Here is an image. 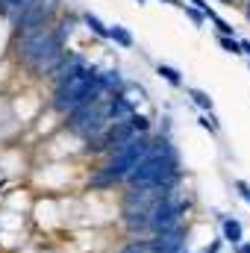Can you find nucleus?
<instances>
[{
	"label": "nucleus",
	"instance_id": "nucleus-7",
	"mask_svg": "<svg viewBox=\"0 0 250 253\" xmlns=\"http://www.w3.org/2000/svg\"><path fill=\"white\" fill-rule=\"evenodd\" d=\"M200 126L209 129V132H218V118H215L212 112H203V115H200Z\"/></svg>",
	"mask_w": 250,
	"mask_h": 253
},
{
	"label": "nucleus",
	"instance_id": "nucleus-2",
	"mask_svg": "<svg viewBox=\"0 0 250 253\" xmlns=\"http://www.w3.org/2000/svg\"><path fill=\"white\" fill-rule=\"evenodd\" d=\"M224 245L236 248L245 242V221L236 218V215H221V236H218Z\"/></svg>",
	"mask_w": 250,
	"mask_h": 253
},
{
	"label": "nucleus",
	"instance_id": "nucleus-11",
	"mask_svg": "<svg viewBox=\"0 0 250 253\" xmlns=\"http://www.w3.org/2000/svg\"><path fill=\"white\" fill-rule=\"evenodd\" d=\"M236 253H250V239H245L242 245H236Z\"/></svg>",
	"mask_w": 250,
	"mask_h": 253
},
{
	"label": "nucleus",
	"instance_id": "nucleus-1",
	"mask_svg": "<svg viewBox=\"0 0 250 253\" xmlns=\"http://www.w3.org/2000/svg\"><path fill=\"white\" fill-rule=\"evenodd\" d=\"M188 233H191V227L183 224V227H177V230H171V233H156V236H150V239H147L150 253H183L188 248Z\"/></svg>",
	"mask_w": 250,
	"mask_h": 253
},
{
	"label": "nucleus",
	"instance_id": "nucleus-8",
	"mask_svg": "<svg viewBox=\"0 0 250 253\" xmlns=\"http://www.w3.org/2000/svg\"><path fill=\"white\" fill-rule=\"evenodd\" d=\"M233 186H236V191H239V197L250 206V183H248V180H236Z\"/></svg>",
	"mask_w": 250,
	"mask_h": 253
},
{
	"label": "nucleus",
	"instance_id": "nucleus-3",
	"mask_svg": "<svg viewBox=\"0 0 250 253\" xmlns=\"http://www.w3.org/2000/svg\"><path fill=\"white\" fill-rule=\"evenodd\" d=\"M156 74H159L165 83H171L174 88H180V85H183V77H180V71H177V68H171V65H159V68H156Z\"/></svg>",
	"mask_w": 250,
	"mask_h": 253
},
{
	"label": "nucleus",
	"instance_id": "nucleus-9",
	"mask_svg": "<svg viewBox=\"0 0 250 253\" xmlns=\"http://www.w3.org/2000/svg\"><path fill=\"white\" fill-rule=\"evenodd\" d=\"M218 42H221V47H227V50H230V53H236V56H239V53H242V44H239V42H236V39H227V36H221V39H218Z\"/></svg>",
	"mask_w": 250,
	"mask_h": 253
},
{
	"label": "nucleus",
	"instance_id": "nucleus-12",
	"mask_svg": "<svg viewBox=\"0 0 250 253\" xmlns=\"http://www.w3.org/2000/svg\"><path fill=\"white\" fill-rule=\"evenodd\" d=\"M239 44H242V53H248L250 56V42H239Z\"/></svg>",
	"mask_w": 250,
	"mask_h": 253
},
{
	"label": "nucleus",
	"instance_id": "nucleus-13",
	"mask_svg": "<svg viewBox=\"0 0 250 253\" xmlns=\"http://www.w3.org/2000/svg\"><path fill=\"white\" fill-rule=\"evenodd\" d=\"M183 253H197V251H188V248H186V251H183Z\"/></svg>",
	"mask_w": 250,
	"mask_h": 253
},
{
	"label": "nucleus",
	"instance_id": "nucleus-4",
	"mask_svg": "<svg viewBox=\"0 0 250 253\" xmlns=\"http://www.w3.org/2000/svg\"><path fill=\"white\" fill-rule=\"evenodd\" d=\"M188 97H191L203 112H212V97H209L206 91H200V88H188Z\"/></svg>",
	"mask_w": 250,
	"mask_h": 253
},
{
	"label": "nucleus",
	"instance_id": "nucleus-5",
	"mask_svg": "<svg viewBox=\"0 0 250 253\" xmlns=\"http://www.w3.org/2000/svg\"><path fill=\"white\" fill-rule=\"evenodd\" d=\"M109 39H115V42H118V44H124V47H132V36H129L126 30H121V27L109 30Z\"/></svg>",
	"mask_w": 250,
	"mask_h": 253
},
{
	"label": "nucleus",
	"instance_id": "nucleus-10",
	"mask_svg": "<svg viewBox=\"0 0 250 253\" xmlns=\"http://www.w3.org/2000/svg\"><path fill=\"white\" fill-rule=\"evenodd\" d=\"M221 251H224V242H221V239H212L203 251H197V253H221Z\"/></svg>",
	"mask_w": 250,
	"mask_h": 253
},
{
	"label": "nucleus",
	"instance_id": "nucleus-6",
	"mask_svg": "<svg viewBox=\"0 0 250 253\" xmlns=\"http://www.w3.org/2000/svg\"><path fill=\"white\" fill-rule=\"evenodd\" d=\"M85 24H88V27H91V30H94L100 39H109V30H106V27H103V24H100L94 15H85Z\"/></svg>",
	"mask_w": 250,
	"mask_h": 253
}]
</instances>
